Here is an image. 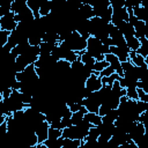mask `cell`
<instances>
[{
    "label": "cell",
    "instance_id": "cell-1",
    "mask_svg": "<svg viewBox=\"0 0 148 148\" xmlns=\"http://www.w3.org/2000/svg\"><path fill=\"white\" fill-rule=\"evenodd\" d=\"M95 59L98 54L103 53V54H108L110 53V46H106L102 43V40H99L98 38L90 36L87 39V49H86Z\"/></svg>",
    "mask_w": 148,
    "mask_h": 148
},
{
    "label": "cell",
    "instance_id": "cell-2",
    "mask_svg": "<svg viewBox=\"0 0 148 148\" xmlns=\"http://www.w3.org/2000/svg\"><path fill=\"white\" fill-rule=\"evenodd\" d=\"M65 42L68 43L71 49L74 51H83L87 49V39L82 37L77 30H73L72 34L65 39Z\"/></svg>",
    "mask_w": 148,
    "mask_h": 148
},
{
    "label": "cell",
    "instance_id": "cell-3",
    "mask_svg": "<svg viewBox=\"0 0 148 148\" xmlns=\"http://www.w3.org/2000/svg\"><path fill=\"white\" fill-rule=\"evenodd\" d=\"M16 27H17V22L15 21V13L14 12L10 10L8 14L0 17V29L1 30L13 31L16 29Z\"/></svg>",
    "mask_w": 148,
    "mask_h": 148
},
{
    "label": "cell",
    "instance_id": "cell-4",
    "mask_svg": "<svg viewBox=\"0 0 148 148\" xmlns=\"http://www.w3.org/2000/svg\"><path fill=\"white\" fill-rule=\"evenodd\" d=\"M35 20V15L34 12L29 8V6H25L20 13L15 14V21L18 22H25V23H30Z\"/></svg>",
    "mask_w": 148,
    "mask_h": 148
},
{
    "label": "cell",
    "instance_id": "cell-5",
    "mask_svg": "<svg viewBox=\"0 0 148 148\" xmlns=\"http://www.w3.org/2000/svg\"><path fill=\"white\" fill-rule=\"evenodd\" d=\"M49 128H50V124L44 120L42 123H39L38 125H36L35 127V132L38 136V142H44L47 138H49Z\"/></svg>",
    "mask_w": 148,
    "mask_h": 148
},
{
    "label": "cell",
    "instance_id": "cell-6",
    "mask_svg": "<svg viewBox=\"0 0 148 148\" xmlns=\"http://www.w3.org/2000/svg\"><path fill=\"white\" fill-rule=\"evenodd\" d=\"M130 52H131V49L128 46H124V47L116 46V45L110 46V53H113L114 56H117L121 62L130 59Z\"/></svg>",
    "mask_w": 148,
    "mask_h": 148
},
{
    "label": "cell",
    "instance_id": "cell-7",
    "mask_svg": "<svg viewBox=\"0 0 148 148\" xmlns=\"http://www.w3.org/2000/svg\"><path fill=\"white\" fill-rule=\"evenodd\" d=\"M102 87H103L102 77L94 73L86 80V88H88L90 91H98Z\"/></svg>",
    "mask_w": 148,
    "mask_h": 148
},
{
    "label": "cell",
    "instance_id": "cell-8",
    "mask_svg": "<svg viewBox=\"0 0 148 148\" xmlns=\"http://www.w3.org/2000/svg\"><path fill=\"white\" fill-rule=\"evenodd\" d=\"M105 60L114 68L116 73H118L119 76H124V69L121 67V61L119 60V58L117 56H114L113 53H108V54H105Z\"/></svg>",
    "mask_w": 148,
    "mask_h": 148
},
{
    "label": "cell",
    "instance_id": "cell-9",
    "mask_svg": "<svg viewBox=\"0 0 148 148\" xmlns=\"http://www.w3.org/2000/svg\"><path fill=\"white\" fill-rule=\"evenodd\" d=\"M94 8V12H95V16H99L105 12V9L108 7L111 6L110 1L109 0H92L91 3H90Z\"/></svg>",
    "mask_w": 148,
    "mask_h": 148
},
{
    "label": "cell",
    "instance_id": "cell-10",
    "mask_svg": "<svg viewBox=\"0 0 148 148\" xmlns=\"http://www.w3.org/2000/svg\"><path fill=\"white\" fill-rule=\"evenodd\" d=\"M77 14H79V16L81 18H84V20H90L91 17L95 16L94 8L89 3H82L80 6V8L77 9Z\"/></svg>",
    "mask_w": 148,
    "mask_h": 148
},
{
    "label": "cell",
    "instance_id": "cell-11",
    "mask_svg": "<svg viewBox=\"0 0 148 148\" xmlns=\"http://www.w3.org/2000/svg\"><path fill=\"white\" fill-rule=\"evenodd\" d=\"M133 13L134 15L141 20V21H146L147 17H148V7L147 6H136V7H133Z\"/></svg>",
    "mask_w": 148,
    "mask_h": 148
},
{
    "label": "cell",
    "instance_id": "cell-12",
    "mask_svg": "<svg viewBox=\"0 0 148 148\" xmlns=\"http://www.w3.org/2000/svg\"><path fill=\"white\" fill-rule=\"evenodd\" d=\"M80 57V59L82 60V62L86 65V66H88V67H90V68H92L94 69V66H95V62H96V59L86 50L81 56H79Z\"/></svg>",
    "mask_w": 148,
    "mask_h": 148
},
{
    "label": "cell",
    "instance_id": "cell-13",
    "mask_svg": "<svg viewBox=\"0 0 148 148\" xmlns=\"http://www.w3.org/2000/svg\"><path fill=\"white\" fill-rule=\"evenodd\" d=\"M130 60L135 65V66H142L146 64L145 57H142L141 54H139L136 51H132L130 52Z\"/></svg>",
    "mask_w": 148,
    "mask_h": 148
},
{
    "label": "cell",
    "instance_id": "cell-14",
    "mask_svg": "<svg viewBox=\"0 0 148 148\" xmlns=\"http://www.w3.org/2000/svg\"><path fill=\"white\" fill-rule=\"evenodd\" d=\"M59 45L57 43H50V42H42L39 45L40 49V54H51L52 51L54 50V47Z\"/></svg>",
    "mask_w": 148,
    "mask_h": 148
},
{
    "label": "cell",
    "instance_id": "cell-15",
    "mask_svg": "<svg viewBox=\"0 0 148 148\" xmlns=\"http://www.w3.org/2000/svg\"><path fill=\"white\" fill-rule=\"evenodd\" d=\"M134 29H135V35H134V36H135L136 38L141 39V38L145 37V31H146V23H145V21L139 20V21L135 23Z\"/></svg>",
    "mask_w": 148,
    "mask_h": 148
},
{
    "label": "cell",
    "instance_id": "cell-16",
    "mask_svg": "<svg viewBox=\"0 0 148 148\" xmlns=\"http://www.w3.org/2000/svg\"><path fill=\"white\" fill-rule=\"evenodd\" d=\"M84 118L90 123L92 124L94 126H98L101 123H102V117L98 114V113H95V112H87L84 114Z\"/></svg>",
    "mask_w": 148,
    "mask_h": 148
},
{
    "label": "cell",
    "instance_id": "cell-17",
    "mask_svg": "<svg viewBox=\"0 0 148 148\" xmlns=\"http://www.w3.org/2000/svg\"><path fill=\"white\" fill-rule=\"evenodd\" d=\"M62 148H81V140L65 138Z\"/></svg>",
    "mask_w": 148,
    "mask_h": 148
},
{
    "label": "cell",
    "instance_id": "cell-18",
    "mask_svg": "<svg viewBox=\"0 0 148 148\" xmlns=\"http://www.w3.org/2000/svg\"><path fill=\"white\" fill-rule=\"evenodd\" d=\"M126 43H127V46L132 50V51H136L139 47H140V39L136 38L135 36H131V37H126Z\"/></svg>",
    "mask_w": 148,
    "mask_h": 148
},
{
    "label": "cell",
    "instance_id": "cell-19",
    "mask_svg": "<svg viewBox=\"0 0 148 148\" xmlns=\"http://www.w3.org/2000/svg\"><path fill=\"white\" fill-rule=\"evenodd\" d=\"M136 52L145 58L148 56V39L146 37L140 39V47L136 50Z\"/></svg>",
    "mask_w": 148,
    "mask_h": 148
},
{
    "label": "cell",
    "instance_id": "cell-20",
    "mask_svg": "<svg viewBox=\"0 0 148 148\" xmlns=\"http://www.w3.org/2000/svg\"><path fill=\"white\" fill-rule=\"evenodd\" d=\"M119 74L118 73H112L111 75H109V76H102V83L103 84H109V86H112V83L114 82V81H117V80H119Z\"/></svg>",
    "mask_w": 148,
    "mask_h": 148
},
{
    "label": "cell",
    "instance_id": "cell-21",
    "mask_svg": "<svg viewBox=\"0 0 148 148\" xmlns=\"http://www.w3.org/2000/svg\"><path fill=\"white\" fill-rule=\"evenodd\" d=\"M51 12H52L51 1H46V2H44V3L40 5V8H39V14H40V16H46V15H49Z\"/></svg>",
    "mask_w": 148,
    "mask_h": 148
},
{
    "label": "cell",
    "instance_id": "cell-22",
    "mask_svg": "<svg viewBox=\"0 0 148 148\" xmlns=\"http://www.w3.org/2000/svg\"><path fill=\"white\" fill-rule=\"evenodd\" d=\"M42 42H43V36H42V35H38V34H36V32H32V34L29 36V43H30V45L39 46Z\"/></svg>",
    "mask_w": 148,
    "mask_h": 148
},
{
    "label": "cell",
    "instance_id": "cell-23",
    "mask_svg": "<svg viewBox=\"0 0 148 148\" xmlns=\"http://www.w3.org/2000/svg\"><path fill=\"white\" fill-rule=\"evenodd\" d=\"M121 32H123L124 37L126 38V37H131V36H134V35H135V29H134V27H133L132 24H130L128 22H126V24H125V27L123 28Z\"/></svg>",
    "mask_w": 148,
    "mask_h": 148
},
{
    "label": "cell",
    "instance_id": "cell-24",
    "mask_svg": "<svg viewBox=\"0 0 148 148\" xmlns=\"http://www.w3.org/2000/svg\"><path fill=\"white\" fill-rule=\"evenodd\" d=\"M10 32L12 31H8V30H1L0 29V46H5L8 42V38L10 36Z\"/></svg>",
    "mask_w": 148,
    "mask_h": 148
},
{
    "label": "cell",
    "instance_id": "cell-25",
    "mask_svg": "<svg viewBox=\"0 0 148 148\" xmlns=\"http://www.w3.org/2000/svg\"><path fill=\"white\" fill-rule=\"evenodd\" d=\"M112 14H113V8H112V6H110V7H108V8L105 9V12L101 15V17H102L106 23H110L111 20H112Z\"/></svg>",
    "mask_w": 148,
    "mask_h": 148
},
{
    "label": "cell",
    "instance_id": "cell-26",
    "mask_svg": "<svg viewBox=\"0 0 148 148\" xmlns=\"http://www.w3.org/2000/svg\"><path fill=\"white\" fill-rule=\"evenodd\" d=\"M84 118V113H82L81 111H76V112H73L71 119H72V123L73 125H77L82 121V119Z\"/></svg>",
    "mask_w": 148,
    "mask_h": 148
},
{
    "label": "cell",
    "instance_id": "cell-27",
    "mask_svg": "<svg viewBox=\"0 0 148 148\" xmlns=\"http://www.w3.org/2000/svg\"><path fill=\"white\" fill-rule=\"evenodd\" d=\"M62 135V130L60 128H54V127H51L49 128V138L50 139H58Z\"/></svg>",
    "mask_w": 148,
    "mask_h": 148
},
{
    "label": "cell",
    "instance_id": "cell-28",
    "mask_svg": "<svg viewBox=\"0 0 148 148\" xmlns=\"http://www.w3.org/2000/svg\"><path fill=\"white\" fill-rule=\"evenodd\" d=\"M77 58H79V54H77V52L74 51V50H69V51H67V52L65 53V57H64V59L67 60V61H69V62L75 61Z\"/></svg>",
    "mask_w": 148,
    "mask_h": 148
},
{
    "label": "cell",
    "instance_id": "cell-29",
    "mask_svg": "<svg viewBox=\"0 0 148 148\" xmlns=\"http://www.w3.org/2000/svg\"><path fill=\"white\" fill-rule=\"evenodd\" d=\"M110 64L104 59V60H96L95 62V66H94V71H97V72H102L105 67H108Z\"/></svg>",
    "mask_w": 148,
    "mask_h": 148
},
{
    "label": "cell",
    "instance_id": "cell-30",
    "mask_svg": "<svg viewBox=\"0 0 148 148\" xmlns=\"http://www.w3.org/2000/svg\"><path fill=\"white\" fill-rule=\"evenodd\" d=\"M136 110H138V112L140 114L143 113L145 111L148 110V103L147 102H143L141 99H136Z\"/></svg>",
    "mask_w": 148,
    "mask_h": 148
},
{
    "label": "cell",
    "instance_id": "cell-31",
    "mask_svg": "<svg viewBox=\"0 0 148 148\" xmlns=\"http://www.w3.org/2000/svg\"><path fill=\"white\" fill-rule=\"evenodd\" d=\"M127 92V97L130 98H133V99H139V96H138V90H136V87H127L126 88Z\"/></svg>",
    "mask_w": 148,
    "mask_h": 148
},
{
    "label": "cell",
    "instance_id": "cell-32",
    "mask_svg": "<svg viewBox=\"0 0 148 148\" xmlns=\"http://www.w3.org/2000/svg\"><path fill=\"white\" fill-rule=\"evenodd\" d=\"M111 109H112V108H111L109 104H106V103H102L101 106H99V110H98V114H99L101 117H102V116H105Z\"/></svg>",
    "mask_w": 148,
    "mask_h": 148
},
{
    "label": "cell",
    "instance_id": "cell-33",
    "mask_svg": "<svg viewBox=\"0 0 148 148\" xmlns=\"http://www.w3.org/2000/svg\"><path fill=\"white\" fill-rule=\"evenodd\" d=\"M138 147H147L148 146V135L145 133L138 141H136Z\"/></svg>",
    "mask_w": 148,
    "mask_h": 148
},
{
    "label": "cell",
    "instance_id": "cell-34",
    "mask_svg": "<svg viewBox=\"0 0 148 148\" xmlns=\"http://www.w3.org/2000/svg\"><path fill=\"white\" fill-rule=\"evenodd\" d=\"M125 1L126 0H110V3L113 9H118V8H121L125 6Z\"/></svg>",
    "mask_w": 148,
    "mask_h": 148
},
{
    "label": "cell",
    "instance_id": "cell-35",
    "mask_svg": "<svg viewBox=\"0 0 148 148\" xmlns=\"http://www.w3.org/2000/svg\"><path fill=\"white\" fill-rule=\"evenodd\" d=\"M114 72H116L114 68H113L111 65H109L108 67H105V68L101 72V75H99V76H101V77H102V76H109V75H111V74L114 73Z\"/></svg>",
    "mask_w": 148,
    "mask_h": 148
},
{
    "label": "cell",
    "instance_id": "cell-36",
    "mask_svg": "<svg viewBox=\"0 0 148 148\" xmlns=\"http://www.w3.org/2000/svg\"><path fill=\"white\" fill-rule=\"evenodd\" d=\"M106 116H108V117H109V118H110V119H111V120L114 123V120H116V119L119 117L118 109H111V110H110V111L106 113Z\"/></svg>",
    "mask_w": 148,
    "mask_h": 148
},
{
    "label": "cell",
    "instance_id": "cell-37",
    "mask_svg": "<svg viewBox=\"0 0 148 148\" xmlns=\"http://www.w3.org/2000/svg\"><path fill=\"white\" fill-rule=\"evenodd\" d=\"M67 105H68V108H69V110L72 111V112H76V111H79L80 109H81V104L80 103H77V102H69V103H67Z\"/></svg>",
    "mask_w": 148,
    "mask_h": 148
},
{
    "label": "cell",
    "instance_id": "cell-38",
    "mask_svg": "<svg viewBox=\"0 0 148 148\" xmlns=\"http://www.w3.org/2000/svg\"><path fill=\"white\" fill-rule=\"evenodd\" d=\"M73 123H72V119L69 117H62L61 118V126H62V130L66 128V127H69L72 126Z\"/></svg>",
    "mask_w": 148,
    "mask_h": 148
},
{
    "label": "cell",
    "instance_id": "cell-39",
    "mask_svg": "<svg viewBox=\"0 0 148 148\" xmlns=\"http://www.w3.org/2000/svg\"><path fill=\"white\" fill-rule=\"evenodd\" d=\"M12 91H13V89H12L10 87L3 88L2 92H1V96H0V99H2V98H7V97H10V95H12Z\"/></svg>",
    "mask_w": 148,
    "mask_h": 148
},
{
    "label": "cell",
    "instance_id": "cell-40",
    "mask_svg": "<svg viewBox=\"0 0 148 148\" xmlns=\"http://www.w3.org/2000/svg\"><path fill=\"white\" fill-rule=\"evenodd\" d=\"M110 138H111V136H109V135L99 134V136H98V139H97V142H98V143H101V145H106V143L109 142Z\"/></svg>",
    "mask_w": 148,
    "mask_h": 148
},
{
    "label": "cell",
    "instance_id": "cell-41",
    "mask_svg": "<svg viewBox=\"0 0 148 148\" xmlns=\"http://www.w3.org/2000/svg\"><path fill=\"white\" fill-rule=\"evenodd\" d=\"M0 131H1L2 134H7L8 133V123H7V119L0 124Z\"/></svg>",
    "mask_w": 148,
    "mask_h": 148
},
{
    "label": "cell",
    "instance_id": "cell-42",
    "mask_svg": "<svg viewBox=\"0 0 148 148\" xmlns=\"http://www.w3.org/2000/svg\"><path fill=\"white\" fill-rule=\"evenodd\" d=\"M50 126H51V127H54V128H60V130H62V126H61V118H60V119H56V120H53L52 123H50Z\"/></svg>",
    "mask_w": 148,
    "mask_h": 148
},
{
    "label": "cell",
    "instance_id": "cell-43",
    "mask_svg": "<svg viewBox=\"0 0 148 148\" xmlns=\"http://www.w3.org/2000/svg\"><path fill=\"white\" fill-rule=\"evenodd\" d=\"M102 43H103L104 45H106V46H112V45H114V44H113V39H112L111 37L105 38L104 40H102Z\"/></svg>",
    "mask_w": 148,
    "mask_h": 148
},
{
    "label": "cell",
    "instance_id": "cell-44",
    "mask_svg": "<svg viewBox=\"0 0 148 148\" xmlns=\"http://www.w3.org/2000/svg\"><path fill=\"white\" fill-rule=\"evenodd\" d=\"M13 1H14V0H0V6H8V7H12Z\"/></svg>",
    "mask_w": 148,
    "mask_h": 148
},
{
    "label": "cell",
    "instance_id": "cell-45",
    "mask_svg": "<svg viewBox=\"0 0 148 148\" xmlns=\"http://www.w3.org/2000/svg\"><path fill=\"white\" fill-rule=\"evenodd\" d=\"M118 81H119V83H120V86H121L123 88H126V87H127V83H126V80H125L124 76H120Z\"/></svg>",
    "mask_w": 148,
    "mask_h": 148
},
{
    "label": "cell",
    "instance_id": "cell-46",
    "mask_svg": "<svg viewBox=\"0 0 148 148\" xmlns=\"http://www.w3.org/2000/svg\"><path fill=\"white\" fill-rule=\"evenodd\" d=\"M145 37L148 39V27L146 25V31H145Z\"/></svg>",
    "mask_w": 148,
    "mask_h": 148
},
{
    "label": "cell",
    "instance_id": "cell-47",
    "mask_svg": "<svg viewBox=\"0 0 148 148\" xmlns=\"http://www.w3.org/2000/svg\"><path fill=\"white\" fill-rule=\"evenodd\" d=\"M145 60H146V64H148V56L145 58Z\"/></svg>",
    "mask_w": 148,
    "mask_h": 148
},
{
    "label": "cell",
    "instance_id": "cell-48",
    "mask_svg": "<svg viewBox=\"0 0 148 148\" xmlns=\"http://www.w3.org/2000/svg\"><path fill=\"white\" fill-rule=\"evenodd\" d=\"M145 23H146V25H147V27H148V17H147V20H146V21H145Z\"/></svg>",
    "mask_w": 148,
    "mask_h": 148
}]
</instances>
